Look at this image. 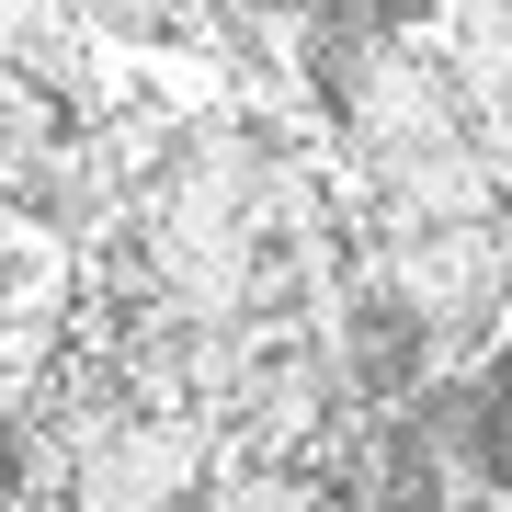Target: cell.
Masks as SVG:
<instances>
[{
	"mask_svg": "<svg viewBox=\"0 0 512 512\" xmlns=\"http://www.w3.org/2000/svg\"><path fill=\"white\" fill-rule=\"evenodd\" d=\"M365 296L421 342L433 376H467L512 342V205L490 217H433V228H365L353 217Z\"/></svg>",
	"mask_w": 512,
	"mask_h": 512,
	"instance_id": "obj_1",
	"label": "cell"
}]
</instances>
